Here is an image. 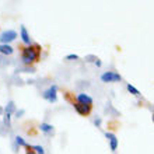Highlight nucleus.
<instances>
[{
	"mask_svg": "<svg viewBox=\"0 0 154 154\" xmlns=\"http://www.w3.org/2000/svg\"><path fill=\"white\" fill-rule=\"evenodd\" d=\"M25 154H37V153L32 150V146H28V147H27V151H25Z\"/></svg>",
	"mask_w": 154,
	"mask_h": 154,
	"instance_id": "nucleus-17",
	"label": "nucleus"
},
{
	"mask_svg": "<svg viewBox=\"0 0 154 154\" xmlns=\"http://www.w3.org/2000/svg\"><path fill=\"white\" fill-rule=\"evenodd\" d=\"M42 97H44V100L51 102V104L56 102L57 101V85L52 84L48 90H45L44 93H42Z\"/></svg>",
	"mask_w": 154,
	"mask_h": 154,
	"instance_id": "nucleus-2",
	"label": "nucleus"
},
{
	"mask_svg": "<svg viewBox=\"0 0 154 154\" xmlns=\"http://www.w3.org/2000/svg\"><path fill=\"white\" fill-rule=\"evenodd\" d=\"M16 111V105H14V101H8L6 108H4V114H10L11 115L13 112Z\"/></svg>",
	"mask_w": 154,
	"mask_h": 154,
	"instance_id": "nucleus-11",
	"label": "nucleus"
},
{
	"mask_svg": "<svg viewBox=\"0 0 154 154\" xmlns=\"http://www.w3.org/2000/svg\"><path fill=\"white\" fill-rule=\"evenodd\" d=\"M16 143H17V146H21V147H25V149H27V147L29 146L28 143L25 142L24 139L21 137V136H16Z\"/></svg>",
	"mask_w": 154,
	"mask_h": 154,
	"instance_id": "nucleus-12",
	"label": "nucleus"
},
{
	"mask_svg": "<svg viewBox=\"0 0 154 154\" xmlns=\"http://www.w3.org/2000/svg\"><path fill=\"white\" fill-rule=\"evenodd\" d=\"M74 109L77 111V114L81 115V116H87L91 111V106H87V105H83V104H79V102H74L73 104Z\"/></svg>",
	"mask_w": 154,
	"mask_h": 154,
	"instance_id": "nucleus-7",
	"label": "nucleus"
},
{
	"mask_svg": "<svg viewBox=\"0 0 154 154\" xmlns=\"http://www.w3.org/2000/svg\"><path fill=\"white\" fill-rule=\"evenodd\" d=\"M94 63H95V66H97V67H101V66H102V63H101V60H100V59H95V62H94Z\"/></svg>",
	"mask_w": 154,
	"mask_h": 154,
	"instance_id": "nucleus-19",
	"label": "nucleus"
},
{
	"mask_svg": "<svg viewBox=\"0 0 154 154\" xmlns=\"http://www.w3.org/2000/svg\"><path fill=\"white\" fill-rule=\"evenodd\" d=\"M20 35H21V39H23V42H24L25 45H32L31 44V38H29V34L28 31H27V28H25L24 25H21V28H20Z\"/></svg>",
	"mask_w": 154,
	"mask_h": 154,
	"instance_id": "nucleus-8",
	"label": "nucleus"
},
{
	"mask_svg": "<svg viewBox=\"0 0 154 154\" xmlns=\"http://www.w3.org/2000/svg\"><path fill=\"white\" fill-rule=\"evenodd\" d=\"M0 114H3V108L2 106H0Z\"/></svg>",
	"mask_w": 154,
	"mask_h": 154,
	"instance_id": "nucleus-21",
	"label": "nucleus"
},
{
	"mask_svg": "<svg viewBox=\"0 0 154 154\" xmlns=\"http://www.w3.org/2000/svg\"><path fill=\"white\" fill-rule=\"evenodd\" d=\"M10 116H11L10 114H4V125L10 126Z\"/></svg>",
	"mask_w": 154,
	"mask_h": 154,
	"instance_id": "nucleus-16",
	"label": "nucleus"
},
{
	"mask_svg": "<svg viewBox=\"0 0 154 154\" xmlns=\"http://www.w3.org/2000/svg\"><path fill=\"white\" fill-rule=\"evenodd\" d=\"M122 80V76L116 72H105L101 74V81L102 83H118Z\"/></svg>",
	"mask_w": 154,
	"mask_h": 154,
	"instance_id": "nucleus-4",
	"label": "nucleus"
},
{
	"mask_svg": "<svg viewBox=\"0 0 154 154\" xmlns=\"http://www.w3.org/2000/svg\"><path fill=\"white\" fill-rule=\"evenodd\" d=\"M17 38V32L14 29H7L0 34V45H10V42Z\"/></svg>",
	"mask_w": 154,
	"mask_h": 154,
	"instance_id": "nucleus-3",
	"label": "nucleus"
},
{
	"mask_svg": "<svg viewBox=\"0 0 154 154\" xmlns=\"http://www.w3.org/2000/svg\"><path fill=\"white\" fill-rule=\"evenodd\" d=\"M94 123H95L97 126H100V125H101V119H100V118H98V119H95V121H94Z\"/></svg>",
	"mask_w": 154,
	"mask_h": 154,
	"instance_id": "nucleus-20",
	"label": "nucleus"
},
{
	"mask_svg": "<svg viewBox=\"0 0 154 154\" xmlns=\"http://www.w3.org/2000/svg\"><path fill=\"white\" fill-rule=\"evenodd\" d=\"M76 102L83 104V105H87V106H91V105H93V98L90 97L88 94L80 93V94H77V95H76Z\"/></svg>",
	"mask_w": 154,
	"mask_h": 154,
	"instance_id": "nucleus-5",
	"label": "nucleus"
},
{
	"mask_svg": "<svg viewBox=\"0 0 154 154\" xmlns=\"http://www.w3.org/2000/svg\"><path fill=\"white\" fill-rule=\"evenodd\" d=\"M39 129H41V132H42V133H45V134L53 133V126L49 125V123H45V122L39 125Z\"/></svg>",
	"mask_w": 154,
	"mask_h": 154,
	"instance_id": "nucleus-10",
	"label": "nucleus"
},
{
	"mask_svg": "<svg viewBox=\"0 0 154 154\" xmlns=\"http://www.w3.org/2000/svg\"><path fill=\"white\" fill-rule=\"evenodd\" d=\"M25 114V111L24 109H20V111H17L16 112V115H17V118H23V115Z\"/></svg>",
	"mask_w": 154,
	"mask_h": 154,
	"instance_id": "nucleus-18",
	"label": "nucleus"
},
{
	"mask_svg": "<svg viewBox=\"0 0 154 154\" xmlns=\"http://www.w3.org/2000/svg\"><path fill=\"white\" fill-rule=\"evenodd\" d=\"M41 45L38 44H32L29 46H25V48L21 49V60L24 65H32V63H37L41 57Z\"/></svg>",
	"mask_w": 154,
	"mask_h": 154,
	"instance_id": "nucleus-1",
	"label": "nucleus"
},
{
	"mask_svg": "<svg viewBox=\"0 0 154 154\" xmlns=\"http://www.w3.org/2000/svg\"><path fill=\"white\" fill-rule=\"evenodd\" d=\"M77 59H79V55H76V53H70L66 56V60H77Z\"/></svg>",
	"mask_w": 154,
	"mask_h": 154,
	"instance_id": "nucleus-15",
	"label": "nucleus"
},
{
	"mask_svg": "<svg viewBox=\"0 0 154 154\" xmlns=\"http://www.w3.org/2000/svg\"><path fill=\"white\" fill-rule=\"evenodd\" d=\"M32 150L35 151L37 154H45V150H44V147L39 146V144H37V146H32Z\"/></svg>",
	"mask_w": 154,
	"mask_h": 154,
	"instance_id": "nucleus-14",
	"label": "nucleus"
},
{
	"mask_svg": "<svg viewBox=\"0 0 154 154\" xmlns=\"http://www.w3.org/2000/svg\"><path fill=\"white\" fill-rule=\"evenodd\" d=\"M13 52H14V48L11 45H0V53L2 55L8 56V55H13Z\"/></svg>",
	"mask_w": 154,
	"mask_h": 154,
	"instance_id": "nucleus-9",
	"label": "nucleus"
},
{
	"mask_svg": "<svg viewBox=\"0 0 154 154\" xmlns=\"http://www.w3.org/2000/svg\"><path fill=\"white\" fill-rule=\"evenodd\" d=\"M126 88H128V91H129L130 94H133V95H136V97H139V95H140V91H139L136 87H133L132 84H128V85H126Z\"/></svg>",
	"mask_w": 154,
	"mask_h": 154,
	"instance_id": "nucleus-13",
	"label": "nucleus"
},
{
	"mask_svg": "<svg viewBox=\"0 0 154 154\" xmlns=\"http://www.w3.org/2000/svg\"><path fill=\"white\" fill-rule=\"evenodd\" d=\"M105 137L108 139V142H109L111 151H116L118 144H119V140H118L116 136H115L114 133H111V132H106V133H105Z\"/></svg>",
	"mask_w": 154,
	"mask_h": 154,
	"instance_id": "nucleus-6",
	"label": "nucleus"
}]
</instances>
